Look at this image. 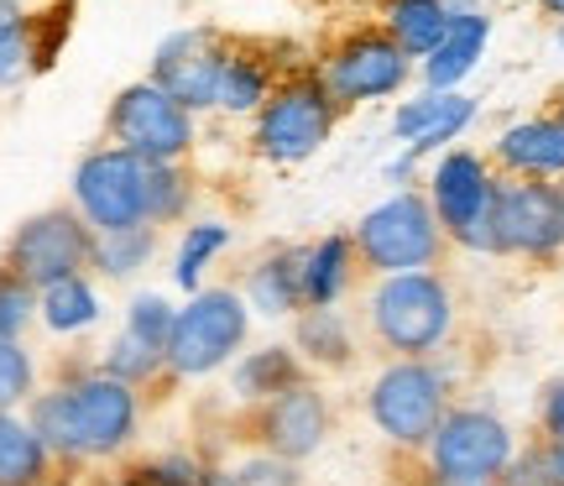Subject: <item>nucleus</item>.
<instances>
[{
  "label": "nucleus",
  "mask_w": 564,
  "mask_h": 486,
  "mask_svg": "<svg viewBox=\"0 0 564 486\" xmlns=\"http://www.w3.org/2000/svg\"><path fill=\"white\" fill-rule=\"evenodd\" d=\"M455 288L444 272H398L377 278L366 293V330L387 361H429L455 335Z\"/></svg>",
  "instance_id": "nucleus-1"
},
{
  "label": "nucleus",
  "mask_w": 564,
  "mask_h": 486,
  "mask_svg": "<svg viewBox=\"0 0 564 486\" xmlns=\"http://www.w3.org/2000/svg\"><path fill=\"white\" fill-rule=\"evenodd\" d=\"M340 105L329 95V84L319 79V68L314 58L299 63V68H288L278 79V89L267 95V105L251 116V158L272 162V168H299L308 162L314 152H324V142L335 137V126H340Z\"/></svg>",
  "instance_id": "nucleus-2"
},
{
  "label": "nucleus",
  "mask_w": 564,
  "mask_h": 486,
  "mask_svg": "<svg viewBox=\"0 0 564 486\" xmlns=\"http://www.w3.org/2000/svg\"><path fill=\"white\" fill-rule=\"evenodd\" d=\"M455 408V382L440 356L429 361H387L366 387V419L392 450L423 455L444 413Z\"/></svg>",
  "instance_id": "nucleus-3"
},
{
  "label": "nucleus",
  "mask_w": 564,
  "mask_h": 486,
  "mask_svg": "<svg viewBox=\"0 0 564 486\" xmlns=\"http://www.w3.org/2000/svg\"><path fill=\"white\" fill-rule=\"evenodd\" d=\"M350 241L361 257V272H371V278L440 272L444 251H449V236H444L423 188H403V194H387L382 204H371L361 220L350 225Z\"/></svg>",
  "instance_id": "nucleus-4"
},
{
  "label": "nucleus",
  "mask_w": 564,
  "mask_h": 486,
  "mask_svg": "<svg viewBox=\"0 0 564 486\" xmlns=\"http://www.w3.org/2000/svg\"><path fill=\"white\" fill-rule=\"evenodd\" d=\"M246 341H251V304L241 299V288L204 283L178 304L173 341H167V377L173 382L215 377L225 366H236Z\"/></svg>",
  "instance_id": "nucleus-5"
},
{
  "label": "nucleus",
  "mask_w": 564,
  "mask_h": 486,
  "mask_svg": "<svg viewBox=\"0 0 564 486\" xmlns=\"http://www.w3.org/2000/svg\"><path fill=\"white\" fill-rule=\"evenodd\" d=\"M314 68H319V79L329 84V95H335L340 110L398 100L408 84H413V74H419V63L408 58L377 21H356V26L335 32V37L319 47Z\"/></svg>",
  "instance_id": "nucleus-6"
},
{
  "label": "nucleus",
  "mask_w": 564,
  "mask_h": 486,
  "mask_svg": "<svg viewBox=\"0 0 564 486\" xmlns=\"http://www.w3.org/2000/svg\"><path fill=\"white\" fill-rule=\"evenodd\" d=\"M497 183H502V173L476 147H449V152L434 158L429 179H423V194L434 204L449 246H460L470 257H497V230H491Z\"/></svg>",
  "instance_id": "nucleus-7"
},
{
  "label": "nucleus",
  "mask_w": 564,
  "mask_h": 486,
  "mask_svg": "<svg viewBox=\"0 0 564 486\" xmlns=\"http://www.w3.org/2000/svg\"><path fill=\"white\" fill-rule=\"evenodd\" d=\"M63 398H68V419H74V445H79L84 466H100V461H121L126 450L137 445L141 434V413L147 398L137 387L105 377L100 366H74L68 377H58Z\"/></svg>",
  "instance_id": "nucleus-8"
},
{
  "label": "nucleus",
  "mask_w": 564,
  "mask_h": 486,
  "mask_svg": "<svg viewBox=\"0 0 564 486\" xmlns=\"http://www.w3.org/2000/svg\"><path fill=\"white\" fill-rule=\"evenodd\" d=\"M105 142L141 162H188L199 147V116H188L152 79H137L105 110Z\"/></svg>",
  "instance_id": "nucleus-9"
},
{
  "label": "nucleus",
  "mask_w": 564,
  "mask_h": 486,
  "mask_svg": "<svg viewBox=\"0 0 564 486\" xmlns=\"http://www.w3.org/2000/svg\"><path fill=\"white\" fill-rule=\"evenodd\" d=\"M0 267H11L37 293L53 283H68V278H84V272H95V230L84 225L74 204H47L11 230Z\"/></svg>",
  "instance_id": "nucleus-10"
},
{
  "label": "nucleus",
  "mask_w": 564,
  "mask_h": 486,
  "mask_svg": "<svg viewBox=\"0 0 564 486\" xmlns=\"http://www.w3.org/2000/svg\"><path fill=\"white\" fill-rule=\"evenodd\" d=\"M518 434L497 408L486 403H455L444 413V424L434 429V440L419 461L440 476H455V482H476V486H497L502 471L512 466L518 455Z\"/></svg>",
  "instance_id": "nucleus-11"
},
{
  "label": "nucleus",
  "mask_w": 564,
  "mask_h": 486,
  "mask_svg": "<svg viewBox=\"0 0 564 486\" xmlns=\"http://www.w3.org/2000/svg\"><path fill=\"white\" fill-rule=\"evenodd\" d=\"M68 204L84 215L95 236H121L147 225V162L121 147H89L68 179Z\"/></svg>",
  "instance_id": "nucleus-12"
},
{
  "label": "nucleus",
  "mask_w": 564,
  "mask_h": 486,
  "mask_svg": "<svg viewBox=\"0 0 564 486\" xmlns=\"http://www.w3.org/2000/svg\"><path fill=\"white\" fill-rule=\"evenodd\" d=\"M329 434H335V403L314 377L257 408H241V419H236V440H246L251 450H267V455H282L293 466L314 461L329 445Z\"/></svg>",
  "instance_id": "nucleus-13"
},
{
  "label": "nucleus",
  "mask_w": 564,
  "mask_h": 486,
  "mask_svg": "<svg viewBox=\"0 0 564 486\" xmlns=\"http://www.w3.org/2000/svg\"><path fill=\"white\" fill-rule=\"evenodd\" d=\"M491 230H497V257H507V262L554 267L564 257V194H560V183L502 179L497 183Z\"/></svg>",
  "instance_id": "nucleus-14"
},
{
  "label": "nucleus",
  "mask_w": 564,
  "mask_h": 486,
  "mask_svg": "<svg viewBox=\"0 0 564 486\" xmlns=\"http://www.w3.org/2000/svg\"><path fill=\"white\" fill-rule=\"evenodd\" d=\"M303 58H293V47L278 37H236L225 32L220 74H215V116L230 121H251L267 105V95L278 89V79L288 68H299Z\"/></svg>",
  "instance_id": "nucleus-15"
},
{
  "label": "nucleus",
  "mask_w": 564,
  "mask_h": 486,
  "mask_svg": "<svg viewBox=\"0 0 564 486\" xmlns=\"http://www.w3.org/2000/svg\"><path fill=\"white\" fill-rule=\"evenodd\" d=\"M220 53H225V32L220 26H183L167 32L152 53L147 79L167 89L188 116H215V74H220Z\"/></svg>",
  "instance_id": "nucleus-16"
},
{
  "label": "nucleus",
  "mask_w": 564,
  "mask_h": 486,
  "mask_svg": "<svg viewBox=\"0 0 564 486\" xmlns=\"http://www.w3.org/2000/svg\"><path fill=\"white\" fill-rule=\"evenodd\" d=\"M476 116H481V100L465 95V89H449V95H440V89H419V95L398 100L387 131H392L398 152H408V158L423 162V158L449 152V147L476 126Z\"/></svg>",
  "instance_id": "nucleus-17"
},
{
  "label": "nucleus",
  "mask_w": 564,
  "mask_h": 486,
  "mask_svg": "<svg viewBox=\"0 0 564 486\" xmlns=\"http://www.w3.org/2000/svg\"><path fill=\"white\" fill-rule=\"evenodd\" d=\"M491 168L502 179H533V183H564V126L554 110L544 116H523L497 131L491 142Z\"/></svg>",
  "instance_id": "nucleus-18"
},
{
  "label": "nucleus",
  "mask_w": 564,
  "mask_h": 486,
  "mask_svg": "<svg viewBox=\"0 0 564 486\" xmlns=\"http://www.w3.org/2000/svg\"><path fill=\"white\" fill-rule=\"evenodd\" d=\"M241 299L262 320H299L303 314V246L299 241H272L257 251L241 272Z\"/></svg>",
  "instance_id": "nucleus-19"
},
{
  "label": "nucleus",
  "mask_w": 564,
  "mask_h": 486,
  "mask_svg": "<svg viewBox=\"0 0 564 486\" xmlns=\"http://www.w3.org/2000/svg\"><path fill=\"white\" fill-rule=\"evenodd\" d=\"M486 47H491V17H486V11H465V17H455L449 21V32H444V42L419 63L423 89H440V95L465 89V79L481 68Z\"/></svg>",
  "instance_id": "nucleus-20"
},
{
  "label": "nucleus",
  "mask_w": 564,
  "mask_h": 486,
  "mask_svg": "<svg viewBox=\"0 0 564 486\" xmlns=\"http://www.w3.org/2000/svg\"><path fill=\"white\" fill-rule=\"evenodd\" d=\"M361 278V257L350 230H329L319 241H303V309H340V299Z\"/></svg>",
  "instance_id": "nucleus-21"
},
{
  "label": "nucleus",
  "mask_w": 564,
  "mask_h": 486,
  "mask_svg": "<svg viewBox=\"0 0 564 486\" xmlns=\"http://www.w3.org/2000/svg\"><path fill=\"white\" fill-rule=\"evenodd\" d=\"M288 345L299 350V361L308 371H324V377L350 371L361 361V345H356V330L345 320V309H303L293 320V341Z\"/></svg>",
  "instance_id": "nucleus-22"
},
{
  "label": "nucleus",
  "mask_w": 564,
  "mask_h": 486,
  "mask_svg": "<svg viewBox=\"0 0 564 486\" xmlns=\"http://www.w3.org/2000/svg\"><path fill=\"white\" fill-rule=\"evenodd\" d=\"M314 371L299 361L293 345H257V350H241L236 366H230V398L241 408H257L267 398H278L288 387L308 382Z\"/></svg>",
  "instance_id": "nucleus-23"
},
{
  "label": "nucleus",
  "mask_w": 564,
  "mask_h": 486,
  "mask_svg": "<svg viewBox=\"0 0 564 486\" xmlns=\"http://www.w3.org/2000/svg\"><path fill=\"white\" fill-rule=\"evenodd\" d=\"M449 21L455 17L444 11L440 0H377V26H382L413 63H423L440 47L444 32H449Z\"/></svg>",
  "instance_id": "nucleus-24"
},
{
  "label": "nucleus",
  "mask_w": 564,
  "mask_h": 486,
  "mask_svg": "<svg viewBox=\"0 0 564 486\" xmlns=\"http://www.w3.org/2000/svg\"><path fill=\"white\" fill-rule=\"evenodd\" d=\"M58 461L42 445L21 413H0V486H53Z\"/></svg>",
  "instance_id": "nucleus-25"
},
{
  "label": "nucleus",
  "mask_w": 564,
  "mask_h": 486,
  "mask_svg": "<svg viewBox=\"0 0 564 486\" xmlns=\"http://www.w3.org/2000/svg\"><path fill=\"white\" fill-rule=\"evenodd\" d=\"M100 314H105V299L89 272H84V278H68V283L42 288L37 324L47 335H63V341H68V335H89V330L100 324Z\"/></svg>",
  "instance_id": "nucleus-26"
},
{
  "label": "nucleus",
  "mask_w": 564,
  "mask_h": 486,
  "mask_svg": "<svg viewBox=\"0 0 564 486\" xmlns=\"http://www.w3.org/2000/svg\"><path fill=\"white\" fill-rule=\"evenodd\" d=\"M199 179L188 162H147V225H188Z\"/></svg>",
  "instance_id": "nucleus-27"
},
{
  "label": "nucleus",
  "mask_w": 564,
  "mask_h": 486,
  "mask_svg": "<svg viewBox=\"0 0 564 486\" xmlns=\"http://www.w3.org/2000/svg\"><path fill=\"white\" fill-rule=\"evenodd\" d=\"M158 246H162L158 225H137V230H121V236H95V272L105 283H131V278H141L152 267Z\"/></svg>",
  "instance_id": "nucleus-28"
},
{
  "label": "nucleus",
  "mask_w": 564,
  "mask_h": 486,
  "mask_svg": "<svg viewBox=\"0 0 564 486\" xmlns=\"http://www.w3.org/2000/svg\"><path fill=\"white\" fill-rule=\"evenodd\" d=\"M105 371V377H116V382L137 387V392H152V387H173V377H167V356L162 350H152V345L131 341V335H116V341L100 350V361H95Z\"/></svg>",
  "instance_id": "nucleus-29"
},
{
  "label": "nucleus",
  "mask_w": 564,
  "mask_h": 486,
  "mask_svg": "<svg viewBox=\"0 0 564 486\" xmlns=\"http://www.w3.org/2000/svg\"><path fill=\"white\" fill-rule=\"evenodd\" d=\"M225 246H230V225L225 220H188V230H183V241H178V257H173V283L183 293H199L204 272L215 267V257H220Z\"/></svg>",
  "instance_id": "nucleus-30"
},
{
  "label": "nucleus",
  "mask_w": 564,
  "mask_h": 486,
  "mask_svg": "<svg viewBox=\"0 0 564 486\" xmlns=\"http://www.w3.org/2000/svg\"><path fill=\"white\" fill-rule=\"evenodd\" d=\"M173 320H178V304L167 299V293H158V288H137L131 299H126V335L141 345H152V350H162L167 356V341H173Z\"/></svg>",
  "instance_id": "nucleus-31"
},
{
  "label": "nucleus",
  "mask_w": 564,
  "mask_h": 486,
  "mask_svg": "<svg viewBox=\"0 0 564 486\" xmlns=\"http://www.w3.org/2000/svg\"><path fill=\"white\" fill-rule=\"evenodd\" d=\"M32 74V11L21 0H0V89Z\"/></svg>",
  "instance_id": "nucleus-32"
},
{
  "label": "nucleus",
  "mask_w": 564,
  "mask_h": 486,
  "mask_svg": "<svg viewBox=\"0 0 564 486\" xmlns=\"http://www.w3.org/2000/svg\"><path fill=\"white\" fill-rule=\"evenodd\" d=\"M42 371L37 356L26 350V341H0V413H21L37 398Z\"/></svg>",
  "instance_id": "nucleus-33"
},
{
  "label": "nucleus",
  "mask_w": 564,
  "mask_h": 486,
  "mask_svg": "<svg viewBox=\"0 0 564 486\" xmlns=\"http://www.w3.org/2000/svg\"><path fill=\"white\" fill-rule=\"evenodd\" d=\"M204 461L209 455H194V450H162V455H147V461H131L121 471L126 486H199Z\"/></svg>",
  "instance_id": "nucleus-34"
},
{
  "label": "nucleus",
  "mask_w": 564,
  "mask_h": 486,
  "mask_svg": "<svg viewBox=\"0 0 564 486\" xmlns=\"http://www.w3.org/2000/svg\"><path fill=\"white\" fill-rule=\"evenodd\" d=\"M42 314V293L11 267H0V341H26Z\"/></svg>",
  "instance_id": "nucleus-35"
},
{
  "label": "nucleus",
  "mask_w": 564,
  "mask_h": 486,
  "mask_svg": "<svg viewBox=\"0 0 564 486\" xmlns=\"http://www.w3.org/2000/svg\"><path fill=\"white\" fill-rule=\"evenodd\" d=\"M497 486H564L560 471H554V450H549L544 440H528V445L512 455V466L502 471Z\"/></svg>",
  "instance_id": "nucleus-36"
},
{
  "label": "nucleus",
  "mask_w": 564,
  "mask_h": 486,
  "mask_svg": "<svg viewBox=\"0 0 564 486\" xmlns=\"http://www.w3.org/2000/svg\"><path fill=\"white\" fill-rule=\"evenodd\" d=\"M236 486H303V466L282 461V455H267V450H251L236 461Z\"/></svg>",
  "instance_id": "nucleus-37"
},
{
  "label": "nucleus",
  "mask_w": 564,
  "mask_h": 486,
  "mask_svg": "<svg viewBox=\"0 0 564 486\" xmlns=\"http://www.w3.org/2000/svg\"><path fill=\"white\" fill-rule=\"evenodd\" d=\"M533 419H539V440L554 450H564V377L539 387V408H533Z\"/></svg>",
  "instance_id": "nucleus-38"
},
{
  "label": "nucleus",
  "mask_w": 564,
  "mask_h": 486,
  "mask_svg": "<svg viewBox=\"0 0 564 486\" xmlns=\"http://www.w3.org/2000/svg\"><path fill=\"white\" fill-rule=\"evenodd\" d=\"M419 168L423 162L419 158H408V152H398V158L382 168V179L392 183V194H403V188H419Z\"/></svg>",
  "instance_id": "nucleus-39"
},
{
  "label": "nucleus",
  "mask_w": 564,
  "mask_h": 486,
  "mask_svg": "<svg viewBox=\"0 0 564 486\" xmlns=\"http://www.w3.org/2000/svg\"><path fill=\"white\" fill-rule=\"evenodd\" d=\"M408 486H476V482H455V476H440V471L419 466L413 476H408Z\"/></svg>",
  "instance_id": "nucleus-40"
},
{
  "label": "nucleus",
  "mask_w": 564,
  "mask_h": 486,
  "mask_svg": "<svg viewBox=\"0 0 564 486\" xmlns=\"http://www.w3.org/2000/svg\"><path fill=\"white\" fill-rule=\"evenodd\" d=\"M199 486H236V471H230V466H220V461H204V476H199Z\"/></svg>",
  "instance_id": "nucleus-41"
},
{
  "label": "nucleus",
  "mask_w": 564,
  "mask_h": 486,
  "mask_svg": "<svg viewBox=\"0 0 564 486\" xmlns=\"http://www.w3.org/2000/svg\"><path fill=\"white\" fill-rule=\"evenodd\" d=\"M449 17H465V11H481V0H440Z\"/></svg>",
  "instance_id": "nucleus-42"
},
{
  "label": "nucleus",
  "mask_w": 564,
  "mask_h": 486,
  "mask_svg": "<svg viewBox=\"0 0 564 486\" xmlns=\"http://www.w3.org/2000/svg\"><path fill=\"white\" fill-rule=\"evenodd\" d=\"M539 11H544V17L560 26V21H564V0H539Z\"/></svg>",
  "instance_id": "nucleus-43"
},
{
  "label": "nucleus",
  "mask_w": 564,
  "mask_h": 486,
  "mask_svg": "<svg viewBox=\"0 0 564 486\" xmlns=\"http://www.w3.org/2000/svg\"><path fill=\"white\" fill-rule=\"evenodd\" d=\"M549 110H554V116H560V126H564V89L554 95V100H549Z\"/></svg>",
  "instance_id": "nucleus-44"
},
{
  "label": "nucleus",
  "mask_w": 564,
  "mask_h": 486,
  "mask_svg": "<svg viewBox=\"0 0 564 486\" xmlns=\"http://www.w3.org/2000/svg\"><path fill=\"white\" fill-rule=\"evenodd\" d=\"M554 450V445H549ZM554 471H560V482H564V450H554Z\"/></svg>",
  "instance_id": "nucleus-45"
},
{
  "label": "nucleus",
  "mask_w": 564,
  "mask_h": 486,
  "mask_svg": "<svg viewBox=\"0 0 564 486\" xmlns=\"http://www.w3.org/2000/svg\"><path fill=\"white\" fill-rule=\"evenodd\" d=\"M554 47H560V53H564V21H560V26H554Z\"/></svg>",
  "instance_id": "nucleus-46"
},
{
  "label": "nucleus",
  "mask_w": 564,
  "mask_h": 486,
  "mask_svg": "<svg viewBox=\"0 0 564 486\" xmlns=\"http://www.w3.org/2000/svg\"><path fill=\"white\" fill-rule=\"evenodd\" d=\"M100 486H126V482H121V476H116V482H100Z\"/></svg>",
  "instance_id": "nucleus-47"
},
{
  "label": "nucleus",
  "mask_w": 564,
  "mask_h": 486,
  "mask_svg": "<svg viewBox=\"0 0 564 486\" xmlns=\"http://www.w3.org/2000/svg\"><path fill=\"white\" fill-rule=\"evenodd\" d=\"M560 194H564V183H560Z\"/></svg>",
  "instance_id": "nucleus-48"
}]
</instances>
